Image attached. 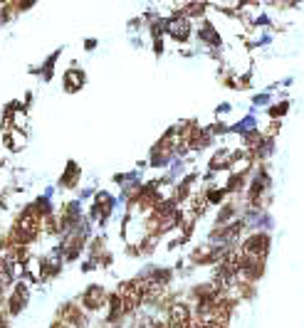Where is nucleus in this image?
Here are the masks:
<instances>
[{"instance_id":"1","label":"nucleus","mask_w":304,"mask_h":328,"mask_svg":"<svg viewBox=\"0 0 304 328\" xmlns=\"http://www.w3.org/2000/svg\"><path fill=\"white\" fill-rule=\"evenodd\" d=\"M168 32H171V37H176V40H188V35H191V20L183 15V12H178L171 22H168Z\"/></svg>"}]
</instances>
